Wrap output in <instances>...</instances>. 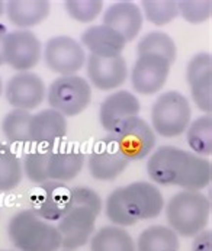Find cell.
Listing matches in <instances>:
<instances>
[{
    "instance_id": "4fadbf2b",
    "label": "cell",
    "mask_w": 212,
    "mask_h": 251,
    "mask_svg": "<svg viewBox=\"0 0 212 251\" xmlns=\"http://www.w3.org/2000/svg\"><path fill=\"white\" fill-rule=\"evenodd\" d=\"M4 96L13 109L31 112L45 100L47 87L44 80L35 73H18L7 80Z\"/></svg>"
},
{
    "instance_id": "7a4b0ae2",
    "label": "cell",
    "mask_w": 212,
    "mask_h": 251,
    "mask_svg": "<svg viewBox=\"0 0 212 251\" xmlns=\"http://www.w3.org/2000/svg\"><path fill=\"white\" fill-rule=\"evenodd\" d=\"M164 198L151 181H132L116 187L105 202V214L115 226H132L140 221L157 218L163 212Z\"/></svg>"
},
{
    "instance_id": "ac0fdd59",
    "label": "cell",
    "mask_w": 212,
    "mask_h": 251,
    "mask_svg": "<svg viewBox=\"0 0 212 251\" xmlns=\"http://www.w3.org/2000/svg\"><path fill=\"white\" fill-rule=\"evenodd\" d=\"M84 152L77 144L66 140L57 143L51 150L48 161V180L67 183L76 179L84 166Z\"/></svg>"
},
{
    "instance_id": "4316f807",
    "label": "cell",
    "mask_w": 212,
    "mask_h": 251,
    "mask_svg": "<svg viewBox=\"0 0 212 251\" xmlns=\"http://www.w3.org/2000/svg\"><path fill=\"white\" fill-rule=\"evenodd\" d=\"M186 141L192 152L201 157L212 154V118L211 115L199 116L190 121L186 129Z\"/></svg>"
},
{
    "instance_id": "8fae6325",
    "label": "cell",
    "mask_w": 212,
    "mask_h": 251,
    "mask_svg": "<svg viewBox=\"0 0 212 251\" xmlns=\"http://www.w3.org/2000/svg\"><path fill=\"white\" fill-rule=\"evenodd\" d=\"M130 164L112 135L95 141L87 157V169L93 179L99 181L115 180Z\"/></svg>"
},
{
    "instance_id": "d590c367",
    "label": "cell",
    "mask_w": 212,
    "mask_h": 251,
    "mask_svg": "<svg viewBox=\"0 0 212 251\" xmlns=\"http://www.w3.org/2000/svg\"><path fill=\"white\" fill-rule=\"evenodd\" d=\"M1 93H3V83H1V78H0V96H1Z\"/></svg>"
},
{
    "instance_id": "30bf717a",
    "label": "cell",
    "mask_w": 212,
    "mask_h": 251,
    "mask_svg": "<svg viewBox=\"0 0 212 251\" xmlns=\"http://www.w3.org/2000/svg\"><path fill=\"white\" fill-rule=\"evenodd\" d=\"M45 66L58 75H71L86 64V52L79 41L67 35L50 38L44 48Z\"/></svg>"
},
{
    "instance_id": "3957f363",
    "label": "cell",
    "mask_w": 212,
    "mask_h": 251,
    "mask_svg": "<svg viewBox=\"0 0 212 251\" xmlns=\"http://www.w3.org/2000/svg\"><path fill=\"white\" fill-rule=\"evenodd\" d=\"M71 203L70 211L57 225L64 251L77 250L90 241L102 212V198L86 186L71 187Z\"/></svg>"
},
{
    "instance_id": "83f0119b",
    "label": "cell",
    "mask_w": 212,
    "mask_h": 251,
    "mask_svg": "<svg viewBox=\"0 0 212 251\" xmlns=\"http://www.w3.org/2000/svg\"><path fill=\"white\" fill-rule=\"evenodd\" d=\"M32 113L21 109H12L1 121V132L7 144H29V124Z\"/></svg>"
},
{
    "instance_id": "e0dca14e",
    "label": "cell",
    "mask_w": 212,
    "mask_h": 251,
    "mask_svg": "<svg viewBox=\"0 0 212 251\" xmlns=\"http://www.w3.org/2000/svg\"><path fill=\"white\" fill-rule=\"evenodd\" d=\"M86 67L90 86L102 92L116 90L128 78V66L122 55L113 58L89 55L86 58Z\"/></svg>"
},
{
    "instance_id": "2e32d148",
    "label": "cell",
    "mask_w": 212,
    "mask_h": 251,
    "mask_svg": "<svg viewBox=\"0 0 212 251\" xmlns=\"http://www.w3.org/2000/svg\"><path fill=\"white\" fill-rule=\"evenodd\" d=\"M138 98L128 90H116L105 98L99 108V121L107 134H113L127 119L138 116Z\"/></svg>"
},
{
    "instance_id": "9c48e42d",
    "label": "cell",
    "mask_w": 212,
    "mask_h": 251,
    "mask_svg": "<svg viewBox=\"0 0 212 251\" xmlns=\"http://www.w3.org/2000/svg\"><path fill=\"white\" fill-rule=\"evenodd\" d=\"M119 150L128 161H138L151 154L156 147V134L148 122L140 116L127 119L113 134Z\"/></svg>"
},
{
    "instance_id": "8992f818",
    "label": "cell",
    "mask_w": 212,
    "mask_h": 251,
    "mask_svg": "<svg viewBox=\"0 0 212 251\" xmlns=\"http://www.w3.org/2000/svg\"><path fill=\"white\" fill-rule=\"evenodd\" d=\"M192 118L190 103L176 90L160 95L151 108V128L163 138H175L186 132Z\"/></svg>"
},
{
    "instance_id": "44dd1931",
    "label": "cell",
    "mask_w": 212,
    "mask_h": 251,
    "mask_svg": "<svg viewBox=\"0 0 212 251\" xmlns=\"http://www.w3.org/2000/svg\"><path fill=\"white\" fill-rule=\"evenodd\" d=\"M80 41L81 47L86 48L90 52V55L102 58L119 57L127 45V41L122 36L105 25L89 26L81 34Z\"/></svg>"
},
{
    "instance_id": "836d02e7",
    "label": "cell",
    "mask_w": 212,
    "mask_h": 251,
    "mask_svg": "<svg viewBox=\"0 0 212 251\" xmlns=\"http://www.w3.org/2000/svg\"><path fill=\"white\" fill-rule=\"evenodd\" d=\"M7 35V28L0 24V66L4 64V55H3V47H4V39Z\"/></svg>"
},
{
    "instance_id": "cb8c5ba5",
    "label": "cell",
    "mask_w": 212,
    "mask_h": 251,
    "mask_svg": "<svg viewBox=\"0 0 212 251\" xmlns=\"http://www.w3.org/2000/svg\"><path fill=\"white\" fill-rule=\"evenodd\" d=\"M180 241L176 232L164 225H151L140 234L135 251H179Z\"/></svg>"
},
{
    "instance_id": "603a6c76",
    "label": "cell",
    "mask_w": 212,
    "mask_h": 251,
    "mask_svg": "<svg viewBox=\"0 0 212 251\" xmlns=\"http://www.w3.org/2000/svg\"><path fill=\"white\" fill-rule=\"evenodd\" d=\"M90 251H135V241L125 228L107 225L92 235Z\"/></svg>"
},
{
    "instance_id": "ba28073f",
    "label": "cell",
    "mask_w": 212,
    "mask_h": 251,
    "mask_svg": "<svg viewBox=\"0 0 212 251\" xmlns=\"http://www.w3.org/2000/svg\"><path fill=\"white\" fill-rule=\"evenodd\" d=\"M29 211L36 216L54 222L60 221L71 208V187L66 183L48 180L39 183L28 195Z\"/></svg>"
},
{
    "instance_id": "9a60e30c",
    "label": "cell",
    "mask_w": 212,
    "mask_h": 251,
    "mask_svg": "<svg viewBox=\"0 0 212 251\" xmlns=\"http://www.w3.org/2000/svg\"><path fill=\"white\" fill-rule=\"evenodd\" d=\"M186 81L193 103L199 110L212 112V57L210 52L195 54L186 67Z\"/></svg>"
},
{
    "instance_id": "f1b7e54d",
    "label": "cell",
    "mask_w": 212,
    "mask_h": 251,
    "mask_svg": "<svg viewBox=\"0 0 212 251\" xmlns=\"http://www.w3.org/2000/svg\"><path fill=\"white\" fill-rule=\"evenodd\" d=\"M141 54L160 55L173 64L177 57L176 44L169 34L161 31H153L142 36L137 45V55Z\"/></svg>"
},
{
    "instance_id": "4dcf8cb0",
    "label": "cell",
    "mask_w": 212,
    "mask_h": 251,
    "mask_svg": "<svg viewBox=\"0 0 212 251\" xmlns=\"http://www.w3.org/2000/svg\"><path fill=\"white\" fill-rule=\"evenodd\" d=\"M64 7L73 21L89 24L93 22L104 9L102 0H66Z\"/></svg>"
},
{
    "instance_id": "52a82bcc",
    "label": "cell",
    "mask_w": 212,
    "mask_h": 251,
    "mask_svg": "<svg viewBox=\"0 0 212 251\" xmlns=\"http://www.w3.org/2000/svg\"><path fill=\"white\" fill-rule=\"evenodd\" d=\"M47 100L50 109L57 110L63 116H77L92 102V86L84 77L77 74L58 75L48 87Z\"/></svg>"
},
{
    "instance_id": "484cf974",
    "label": "cell",
    "mask_w": 212,
    "mask_h": 251,
    "mask_svg": "<svg viewBox=\"0 0 212 251\" xmlns=\"http://www.w3.org/2000/svg\"><path fill=\"white\" fill-rule=\"evenodd\" d=\"M24 179L22 160L7 143H0V192H10Z\"/></svg>"
},
{
    "instance_id": "f546056e",
    "label": "cell",
    "mask_w": 212,
    "mask_h": 251,
    "mask_svg": "<svg viewBox=\"0 0 212 251\" xmlns=\"http://www.w3.org/2000/svg\"><path fill=\"white\" fill-rule=\"evenodd\" d=\"M141 4L147 21L156 26H164L179 16L175 0H142Z\"/></svg>"
},
{
    "instance_id": "e575fe53",
    "label": "cell",
    "mask_w": 212,
    "mask_h": 251,
    "mask_svg": "<svg viewBox=\"0 0 212 251\" xmlns=\"http://www.w3.org/2000/svg\"><path fill=\"white\" fill-rule=\"evenodd\" d=\"M3 12H4V3L0 0V16H1V13H3Z\"/></svg>"
},
{
    "instance_id": "ffe728a7",
    "label": "cell",
    "mask_w": 212,
    "mask_h": 251,
    "mask_svg": "<svg viewBox=\"0 0 212 251\" xmlns=\"http://www.w3.org/2000/svg\"><path fill=\"white\" fill-rule=\"evenodd\" d=\"M67 135V118L54 109H44L32 115L29 124V143L54 147Z\"/></svg>"
},
{
    "instance_id": "d4e9b609",
    "label": "cell",
    "mask_w": 212,
    "mask_h": 251,
    "mask_svg": "<svg viewBox=\"0 0 212 251\" xmlns=\"http://www.w3.org/2000/svg\"><path fill=\"white\" fill-rule=\"evenodd\" d=\"M53 147L26 144L24 152V175L36 184L48 181V161Z\"/></svg>"
},
{
    "instance_id": "6da1fadb",
    "label": "cell",
    "mask_w": 212,
    "mask_h": 251,
    "mask_svg": "<svg viewBox=\"0 0 212 251\" xmlns=\"http://www.w3.org/2000/svg\"><path fill=\"white\" fill-rule=\"evenodd\" d=\"M147 175L161 186H179L183 190L201 192L211 183L212 164L192 151L163 145L148 157Z\"/></svg>"
},
{
    "instance_id": "5b68a950",
    "label": "cell",
    "mask_w": 212,
    "mask_h": 251,
    "mask_svg": "<svg viewBox=\"0 0 212 251\" xmlns=\"http://www.w3.org/2000/svg\"><path fill=\"white\" fill-rule=\"evenodd\" d=\"M169 228L177 235L195 237L205 231L211 215V202L201 192L182 190L170 198L166 206Z\"/></svg>"
},
{
    "instance_id": "277c9868",
    "label": "cell",
    "mask_w": 212,
    "mask_h": 251,
    "mask_svg": "<svg viewBox=\"0 0 212 251\" xmlns=\"http://www.w3.org/2000/svg\"><path fill=\"white\" fill-rule=\"evenodd\" d=\"M7 235L18 251H58L61 249V237L57 226L29 209L10 218Z\"/></svg>"
},
{
    "instance_id": "7c38bea8",
    "label": "cell",
    "mask_w": 212,
    "mask_h": 251,
    "mask_svg": "<svg viewBox=\"0 0 212 251\" xmlns=\"http://www.w3.org/2000/svg\"><path fill=\"white\" fill-rule=\"evenodd\" d=\"M42 48L39 38L29 29L7 32L3 47L4 64L19 73L29 72L38 66Z\"/></svg>"
},
{
    "instance_id": "d6986e66",
    "label": "cell",
    "mask_w": 212,
    "mask_h": 251,
    "mask_svg": "<svg viewBox=\"0 0 212 251\" xmlns=\"http://www.w3.org/2000/svg\"><path fill=\"white\" fill-rule=\"evenodd\" d=\"M104 24L122 36L127 44L134 41L142 28V12L134 1H116L112 3L104 13Z\"/></svg>"
},
{
    "instance_id": "d6a6232c",
    "label": "cell",
    "mask_w": 212,
    "mask_h": 251,
    "mask_svg": "<svg viewBox=\"0 0 212 251\" xmlns=\"http://www.w3.org/2000/svg\"><path fill=\"white\" fill-rule=\"evenodd\" d=\"M192 251H212V232L202 231L198 235L193 237Z\"/></svg>"
},
{
    "instance_id": "7402d4cb",
    "label": "cell",
    "mask_w": 212,
    "mask_h": 251,
    "mask_svg": "<svg viewBox=\"0 0 212 251\" xmlns=\"http://www.w3.org/2000/svg\"><path fill=\"white\" fill-rule=\"evenodd\" d=\"M7 19L19 29H29L50 16L51 4L47 0H9L4 3Z\"/></svg>"
},
{
    "instance_id": "8d00e7d4",
    "label": "cell",
    "mask_w": 212,
    "mask_h": 251,
    "mask_svg": "<svg viewBox=\"0 0 212 251\" xmlns=\"http://www.w3.org/2000/svg\"><path fill=\"white\" fill-rule=\"evenodd\" d=\"M0 251H15V250H0Z\"/></svg>"
},
{
    "instance_id": "5bb4252c",
    "label": "cell",
    "mask_w": 212,
    "mask_h": 251,
    "mask_svg": "<svg viewBox=\"0 0 212 251\" xmlns=\"http://www.w3.org/2000/svg\"><path fill=\"white\" fill-rule=\"evenodd\" d=\"M172 63L164 57L154 54L137 55L134 67L131 70V83L137 93L154 95L160 92L170 74Z\"/></svg>"
},
{
    "instance_id": "1f68e13d",
    "label": "cell",
    "mask_w": 212,
    "mask_h": 251,
    "mask_svg": "<svg viewBox=\"0 0 212 251\" xmlns=\"http://www.w3.org/2000/svg\"><path fill=\"white\" fill-rule=\"evenodd\" d=\"M179 15L189 24H202L211 19V0H180L177 1Z\"/></svg>"
}]
</instances>
